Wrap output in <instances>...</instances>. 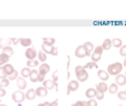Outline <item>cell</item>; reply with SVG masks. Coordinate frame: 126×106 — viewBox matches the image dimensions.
Returning a JSON list of instances; mask_svg holds the SVG:
<instances>
[{
  "label": "cell",
  "mask_w": 126,
  "mask_h": 106,
  "mask_svg": "<svg viewBox=\"0 0 126 106\" xmlns=\"http://www.w3.org/2000/svg\"><path fill=\"white\" fill-rule=\"evenodd\" d=\"M95 97L97 98L98 101H102L103 98H104V93H102V92H100V91H96V95H95Z\"/></svg>",
  "instance_id": "obj_39"
},
{
  "label": "cell",
  "mask_w": 126,
  "mask_h": 106,
  "mask_svg": "<svg viewBox=\"0 0 126 106\" xmlns=\"http://www.w3.org/2000/svg\"><path fill=\"white\" fill-rule=\"evenodd\" d=\"M38 59H39V61L40 62H43V63H46V61H47V54L43 52V51H39L38 52Z\"/></svg>",
  "instance_id": "obj_27"
},
{
  "label": "cell",
  "mask_w": 126,
  "mask_h": 106,
  "mask_svg": "<svg viewBox=\"0 0 126 106\" xmlns=\"http://www.w3.org/2000/svg\"><path fill=\"white\" fill-rule=\"evenodd\" d=\"M20 42V39H11V43L13 44H18Z\"/></svg>",
  "instance_id": "obj_47"
},
{
  "label": "cell",
  "mask_w": 126,
  "mask_h": 106,
  "mask_svg": "<svg viewBox=\"0 0 126 106\" xmlns=\"http://www.w3.org/2000/svg\"><path fill=\"white\" fill-rule=\"evenodd\" d=\"M8 77V75H7L6 71L3 70V66H0V78H7Z\"/></svg>",
  "instance_id": "obj_35"
},
{
  "label": "cell",
  "mask_w": 126,
  "mask_h": 106,
  "mask_svg": "<svg viewBox=\"0 0 126 106\" xmlns=\"http://www.w3.org/2000/svg\"><path fill=\"white\" fill-rule=\"evenodd\" d=\"M75 74H76V77H78L79 82H85L89 78L87 71L83 66H81V65H78L75 67Z\"/></svg>",
  "instance_id": "obj_2"
},
{
  "label": "cell",
  "mask_w": 126,
  "mask_h": 106,
  "mask_svg": "<svg viewBox=\"0 0 126 106\" xmlns=\"http://www.w3.org/2000/svg\"><path fill=\"white\" fill-rule=\"evenodd\" d=\"M109 92L111 94H116L118 93V85L116 84V83H113V84H111L109 86Z\"/></svg>",
  "instance_id": "obj_23"
},
{
  "label": "cell",
  "mask_w": 126,
  "mask_h": 106,
  "mask_svg": "<svg viewBox=\"0 0 126 106\" xmlns=\"http://www.w3.org/2000/svg\"><path fill=\"white\" fill-rule=\"evenodd\" d=\"M116 84L118 85V86H123V85L126 84V76L125 75H122V74H120V75L116 76Z\"/></svg>",
  "instance_id": "obj_15"
},
{
  "label": "cell",
  "mask_w": 126,
  "mask_h": 106,
  "mask_svg": "<svg viewBox=\"0 0 126 106\" xmlns=\"http://www.w3.org/2000/svg\"><path fill=\"white\" fill-rule=\"evenodd\" d=\"M49 104H50L49 102H46V103H41V104H39L38 106H49Z\"/></svg>",
  "instance_id": "obj_48"
},
{
  "label": "cell",
  "mask_w": 126,
  "mask_h": 106,
  "mask_svg": "<svg viewBox=\"0 0 126 106\" xmlns=\"http://www.w3.org/2000/svg\"><path fill=\"white\" fill-rule=\"evenodd\" d=\"M39 65V62L37 60H31L27 62V67H35Z\"/></svg>",
  "instance_id": "obj_30"
},
{
  "label": "cell",
  "mask_w": 126,
  "mask_h": 106,
  "mask_svg": "<svg viewBox=\"0 0 126 106\" xmlns=\"http://www.w3.org/2000/svg\"><path fill=\"white\" fill-rule=\"evenodd\" d=\"M71 106H76V105H75V104H73V105H71Z\"/></svg>",
  "instance_id": "obj_51"
},
{
  "label": "cell",
  "mask_w": 126,
  "mask_h": 106,
  "mask_svg": "<svg viewBox=\"0 0 126 106\" xmlns=\"http://www.w3.org/2000/svg\"><path fill=\"white\" fill-rule=\"evenodd\" d=\"M43 87H46L47 90H53L55 87V90H58V83H54L52 80H44Z\"/></svg>",
  "instance_id": "obj_8"
},
{
  "label": "cell",
  "mask_w": 126,
  "mask_h": 106,
  "mask_svg": "<svg viewBox=\"0 0 126 106\" xmlns=\"http://www.w3.org/2000/svg\"><path fill=\"white\" fill-rule=\"evenodd\" d=\"M125 76H126V71H125Z\"/></svg>",
  "instance_id": "obj_53"
},
{
  "label": "cell",
  "mask_w": 126,
  "mask_h": 106,
  "mask_svg": "<svg viewBox=\"0 0 126 106\" xmlns=\"http://www.w3.org/2000/svg\"><path fill=\"white\" fill-rule=\"evenodd\" d=\"M38 81L39 82H44V75H41V74H39V76H38Z\"/></svg>",
  "instance_id": "obj_44"
},
{
  "label": "cell",
  "mask_w": 126,
  "mask_h": 106,
  "mask_svg": "<svg viewBox=\"0 0 126 106\" xmlns=\"http://www.w3.org/2000/svg\"><path fill=\"white\" fill-rule=\"evenodd\" d=\"M24 98H26V94H24L22 91H16V92H13L12 100L15 101L16 103H19V104H21V103L24 101Z\"/></svg>",
  "instance_id": "obj_3"
},
{
  "label": "cell",
  "mask_w": 126,
  "mask_h": 106,
  "mask_svg": "<svg viewBox=\"0 0 126 106\" xmlns=\"http://www.w3.org/2000/svg\"><path fill=\"white\" fill-rule=\"evenodd\" d=\"M76 106H86V102H83V101H78L75 103Z\"/></svg>",
  "instance_id": "obj_41"
},
{
  "label": "cell",
  "mask_w": 126,
  "mask_h": 106,
  "mask_svg": "<svg viewBox=\"0 0 126 106\" xmlns=\"http://www.w3.org/2000/svg\"><path fill=\"white\" fill-rule=\"evenodd\" d=\"M7 62H9V56L6 54L1 53L0 54V66H3L7 64Z\"/></svg>",
  "instance_id": "obj_21"
},
{
  "label": "cell",
  "mask_w": 126,
  "mask_h": 106,
  "mask_svg": "<svg viewBox=\"0 0 126 106\" xmlns=\"http://www.w3.org/2000/svg\"><path fill=\"white\" fill-rule=\"evenodd\" d=\"M107 90H109V86H107V84L105 82H101V83H98V84H96V91L105 93Z\"/></svg>",
  "instance_id": "obj_14"
},
{
  "label": "cell",
  "mask_w": 126,
  "mask_h": 106,
  "mask_svg": "<svg viewBox=\"0 0 126 106\" xmlns=\"http://www.w3.org/2000/svg\"><path fill=\"white\" fill-rule=\"evenodd\" d=\"M120 54L126 58V45H122V48H120Z\"/></svg>",
  "instance_id": "obj_40"
},
{
  "label": "cell",
  "mask_w": 126,
  "mask_h": 106,
  "mask_svg": "<svg viewBox=\"0 0 126 106\" xmlns=\"http://www.w3.org/2000/svg\"><path fill=\"white\" fill-rule=\"evenodd\" d=\"M49 106H58V100H54L53 102H50Z\"/></svg>",
  "instance_id": "obj_46"
},
{
  "label": "cell",
  "mask_w": 126,
  "mask_h": 106,
  "mask_svg": "<svg viewBox=\"0 0 126 106\" xmlns=\"http://www.w3.org/2000/svg\"><path fill=\"white\" fill-rule=\"evenodd\" d=\"M118 106H124V105H118Z\"/></svg>",
  "instance_id": "obj_52"
},
{
  "label": "cell",
  "mask_w": 126,
  "mask_h": 106,
  "mask_svg": "<svg viewBox=\"0 0 126 106\" xmlns=\"http://www.w3.org/2000/svg\"><path fill=\"white\" fill-rule=\"evenodd\" d=\"M122 40L120 39V38H115V39L112 40V45L115 46V48H122Z\"/></svg>",
  "instance_id": "obj_24"
},
{
  "label": "cell",
  "mask_w": 126,
  "mask_h": 106,
  "mask_svg": "<svg viewBox=\"0 0 126 106\" xmlns=\"http://www.w3.org/2000/svg\"><path fill=\"white\" fill-rule=\"evenodd\" d=\"M37 50H35L34 48H28L27 49V51H26V53H24V55H26V58L28 59V61H31V60H34L35 58H37Z\"/></svg>",
  "instance_id": "obj_4"
},
{
  "label": "cell",
  "mask_w": 126,
  "mask_h": 106,
  "mask_svg": "<svg viewBox=\"0 0 126 106\" xmlns=\"http://www.w3.org/2000/svg\"><path fill=\"white\" fill-rule=\"evenodd\" d=\"M112 40L111 39H105L104 40V42H103V44H102V48H103V50H106V51H109L110 49L112 48Z\"/></svg>",
  "instance_id": "obj_20"
},
{
  "label": "cell",
  "mask_w": 126,
  "mask_h": 106,
  "mask_svg": "<svg viewBox=\"0 0 126 106\" xmlns=\"http://www.w3.org/2000/svg\"><path fill=\"white\" fill-rule=\"evenodd\" d=\"M123 66H126V58H125V60H124V63H123Z\"/></svg>",
  "instance_id": "obj_49"
},
{
  "label": "cell",
  "mask_w": 126,
  "mask_h": 106,
  "mask_svg": "<svg viewBox=\"0 0 126 106\" xmlns=\"http://www.w3.org/2000/svg\"><path fill=\"white\" fill-rule=\"evenodd\" d=\"M83 67H84L85 70L86 69H97V65H96V63H94V62H89V63H86Z\"/></svg>",
  "instance_id": "obj_32"
},
{
  "label": "cell",
  "mask_w": 126,
  "mask_h": 106,
  "mask_svg": "<svg viewBox=\"0 0 126 106\" xmlns=\"http://www.w3.org/2000/svg\"><path fill=\"white\" fill-rule=\"evenodd\" d=\"M123 71V64L120 62H115V63H112V64L109 65V67H107V73L110 74V75H120L121 72Z\"/></svg>",
  "instance_id": "obj_1"
},
{
  "label": "cell",
  "mask_w": 126,
  "mask_h": 106,
  "mask_svg": "<svg viewBox=\"0 0 126 106\" xmlns=\"http://www.w3.org/2000/svg\"><path fill=\"white\" fill-rule=\"evenodd\" d=\"M78 90H79V81L75 80L70 81L69 84H67V94H70L71 92L78 91Z\"/></svg>",
  "instance_id": "obj_5"
},
{
  "label": "cell",
  "mask_w": 126,
  "mask_h": 106,
  "mask_svg": "<svg viewBox=\"0 0 126 106\" xmlns=\"http://www.w3.org/2000/svg\"><path fill=\"white\" fill-rule=\"evenodd\" d=\"M43 43L47 44V45L53 46V44L55 43V40L53 38H43Z\"/></svg>",
  "instance_id": "obj_28"
},
{
  "label": "cell",
  "mask_w": 126,
  "mask_h": 106,
  "mask_svg": "<svg viewBox=\"0 0 126 106\" xmlns=\"http://www.w3.org/2000/svg\"><path fill=\"white\" fill-rule=\"evenodd\" d=\"M86 106H97V102H96V100H89L86 102Z\"/></svg>",
  "instance_id": "obj_38"
},
{
  "label": "cell",
  "mask_w": 126,
  "mask_h": 106,
  "mask_svg": "<svg viewBox=\"0 0 126 106\" xmlns=\"http://www.w3.org/2000/svg\"><path fill=\"white\" fill-rule=\"evenodd\" d=\"M75 56L79 59H83L86 56V51H85L83 45H79L78 48L75 49Z\"/></svg>",
  "instance_id": "obj_6"
},
{
  "label": "cell",
  "mask_w": 126,
  "mask_h": 106,
  "mask_svg": "<svg viewBox=\"0 0 126 106\" xmlns=\"http://www.w3.org/2000/svg\"><path fill=\"white\" fill-rule=\"evenodd\" d=\"M20 44L22 46H26V48H31V44H32V41L29 38H21L20 39Z\"/></svg>",
  "instance_id": "obj_16"
},
{
  "label": "cell",
  "mask_w": 126,
  "mask_h": 106,
  "mask_svg": "<svg viewBox=\"0 0 126 106\" xmlns=\"http://www.w3.org/2000/svg\"><path fill=\"white\" fill-rule=\"evenodd\" d=\"M4 95H6V90L0 87V97H3Z\"/></svg>",
  "instance_id": "obj_43"
},
{
  "label": "cell",
  "mask_w": 126,
  "mask_h": 106,
  "mask_svg": "<svg viewBox=\"0 0 126 106\" xmlns=\"http://www.w3.org/2000/svg\"><path fill=\"white\" fill-rule=\"evenodd\" d=\"M97 76H98L100 80H102V82H105V81L109 80L110 74L107 73L106 71H104V70H98L97 71Z\"/></svg>",
  "instance_id": "obj_9"
},
{
  "label": "cell",
  "mask_w": 126,
  "mask_h": 106,
  "mask_svg": "<svg viewBox=\"0 0 126 106\" xmlns=\"http://www.w3.org/2000/svg\"><path fill=\"white\" fill-rule=\"evenodd\" d=\"M2 53L6 54V55H8L9 58H10V56L13 54V49L10 48V45H8V46H6V48L2 49Z\"/></svg>",
  "instance_id": "obj_26"
},
{
  "label": "cell",
  "mask_w": 126,
  "mask_h": 106,
  "mask_svg": "<svg viewBox=\"0 0 126 106\" xmlns=\"http://www.w3.org/2000/svg\"><path fill=\"white\" fill-rule=\"evenodd\" d=\"M0 104H1V103H0Z\"/></svg>",
  "instance_id": "obj_54"
},
{
  "label": "cell",
  "mask_w": 126,
  "mask_h": 106,
  "mask_svg": "<svg viewBox=\"0 0 126 106\" xmlns=\"http://www.w3.org/2000/svg\"><path fill=\"white\" fill-rule=\"evenodd\" d=\"M117 97L122 101H126V91H121L117 93Z\"/></svg>",
  "instance_id": "obj_33"
},
{
  "label": "cell",
  "mask_w": 126,
  "mask_h": 106,
  "mask_svg": "<svg viewBox=\"0 0 126 106\" xmlns=\"http://www.w3.org/2000/svg\"><path fill=\"white\" fill-rule=\"evenodd\" d=\"M3 70L6 71V73H7V75H8V76L10 75V74H12L13 72L16 71L15 67H13L11 64H9V63H7L6 65H3Z\"/></svg>",
  "instance_id": "obj_19"
},
{
  "label": "cell",
  "mask_w": 126,
  "mask_h": 106,
  "mask_svg": "<svg viewBox=\"0 0 126 106\" xmlns=\"http://www.w3.org/2000/svg\"><path fill=\"white\" fill-rule=\"evenodd\" d=\"M38 76H39V72H38L37 70H32L30 76H29V78L31 80L32 83H35V82H38Z\"/></svg>",
  "instance_id": "obj_18"
},
{
  "label": "cell",
  "mask_w": 126,
  "mask_h": 106,
  "mask_svg": "<svg viewBox=\"0 0 126 106\" xmlns=\"http://www.w3.org/2000/svg\"><path fill=\"white\" fill-rule=\"evenodd\" d=\"M16 81H17V86L20 89V91H21V90H24L27 87V82L23 77H18Z\"/></svg>",
  "instance_id": "obj_13"
},
{
  "label": "cell",
  "mask_w": 126,
  "mask_h": 106,
  "mask_svg": "<svg viewBox=\"0 0 126 106\" xmlns=\"http://www.w3.org/2000/svg\"><path fill=\"white\" fill-rule=\"evenodd\" d=\"M103 48H102V45H98V46H96V48H94V53H96V54H100V55H102V53H103Z\"/></svg>",
  "instance_id": "obj_37"
},
{
  "label": "cell",
  "mask_w": 126,
  "mask_h": 106,
  "mask_svg": "<svg viewBox=\"0 0 126 106\" xmlns=\"http://www.w3.org/2000/svg\"><path fill=\"white\" fill-rule=\"evenodd\" d=\"M101 58H102V55H100V54H96V53H92V54H91L92 62H94V63L98 62V61L101 60Z\"/></svg>",
  "instance_id": "obj_31"
},
{
  "label": "cell",
  "mask_w": 126,
  "mask_h": 106,
  "mask_svg": "<svg viewBox=\"0 0 126 106\" xmlns=\"http://www.w3.org/2000/svg\"><path fill=\"white\" fill-rule=\"evenodd\" d=\"M95 95H96V90L95 89H87L86 90V92H85V96L86 97H89L90 100H92L93 97H95Z\"/></svg>",
  "instance_id": "obj_17"
},
{
  "label": "cell",
  "mask_w": 126,
  "mask_h": 106,
  "mask_svg": "<svg viewBox=\"0 0 126 106\" xmlns=\"http://www.w3.org/2000/svg\"><path fill=\"white\" fill-rule=\"evenodd\" d=\"M83 46H84L85 51H86V56H90L91 53L94 51V45L92 42H85V43L83 44Z\"/></svg>",
  "instance_id": "obj_10"
},
{
  "label": "cell",
  "mask_w": 126,
  "mask_h": 106,
  "mask_svg": "<svg viewBox=\"0 0 126 106\" xmlns=\"http://www.w3.org/2000/svg\"><path fill=\"white\" fill-rule=\"evenodd\" d=\"M0 106H8V105H6V104H0Z\"/></svg>",
  "instance_id": "obj_50"
},
{
  "label": "cell",
  "mask_w": 126,
  "mask_h": 106,
  "mask_svg": "<svg viewBox=\"0 0 126 106\" xmlns=\"http://www.w3.org/2000/svg\"><path fill=\"white\" fill-rule=\"evenodd\" d=\"M51 54H52V55H54V56H58V54H59V53H58V48H53L52 53H51Z\"/></svg>",
  "instance_id": "obj_45"
},
{
  "label": "cell",
  "mask_w": 126,
  "mask_h": 106,
  "mask_svg": "<svg viewBox=\"0 0 126 106\" xmlns=\"http://www.w3.org/2000/svg\"><path fill=\"white\" fill-rule=\"evenodd\" d=\"M31 71L32 70H30V67H23V69L21 70V75H22V77H29L30 76V74H31Z\"/></svg>",
  "instance_id": "obj_25"
},
{
  "label": "cell",
  "mask_w": 126,
  "mask_h": 106,
  "mask_svg": "<svg viewBox=\"0 0 126 106\" xmlns=\"http://www.w3.org/2000/svg\"><path fill=\"white\" fill-rule=\"evenodd\" d=\"M35 94H37L38 96H40V97H46V96L48 95V90L43 86H40L35 90Z\"/></svg>",
  "instance_id": "obj_11"
},
{
  "label": "cell",
  "mask_w": 126,
  "mask_h": 106,
  "mask_svg": "<svg viewBox=\"0 0 126 106\" xmlns=\"http://www.w3.org/2000/svg\"><path fill=\"white\" fill-rule=\"evenodd\" d=\"M7 78H8L9 81L17 80V78H18V72H17V71H15V72H13L12 74H10V75H9V76H8V77H7Z\"/></svg>",
  "instance_id": "obj_36"
},
{
  "label": "cell",
  "mask_w": 126,
  "mask_h": 106,
  "mask_svg": "<svg viewBox=\"0 0 126 106\" xmlns=\"http://www.w3.org/2000/svg\"><path fill=\"white\" fill-rule=\"evenodd\" d=\"M41 48H42V51H43L46 54H51L52 53V50H53V48L54 46H51V45H47V44H42L41 45Z\"/></svg>",
  "instance_id": "obj_22"
},
{
  "label": "cell",
  "mask_w": 126,
  "mask_h": 106,
  "mask_svg": "<svg viewBox=\"0 0 126 106\" xmlns=\"http://www.w3.org/2000/svg\"><path fill=\"white\" fill-rule=\"evenodd\" d=\"M52 77H53V82L54 83H57L58 82V71H54V73H53V75H52Z\"/></svg>",
  "instance_id": "obj_42"
},
{
  "label": "cell",
  "mask_w": 126,
  "mask_h": 106,
  "mask_svg": "<svg viewBox=\"0 0 126 106\" xmlns=\"http://www.w3.org/2000/svg\"><path fill=\"white\" fill-rule=\"evenodd\" d=\"M8 85H9V80L8 78H2L1 82H0V87L4 89V87H7Z\"/></svg>",
  "instance_id": "obj_34"
},
{
  "label": "cell",
  "mask_w": 126,
  "mask_h": 106,
  "mask_svg": "<svg viewBox=\"0 0 126 106\" xmlns=\"http://www.w3.org/2000/svg\"><path fill=\"white\" fill-rule=\"evenodd\" d=\"M49 71H50V65L47 64V63H42V64L39 66V70H38L39 74L44 75V76H46V74L49 73Z\"/></svg>",
  "instance_id": "obj_7"
},
{
  "label": "cell",
  "mask_w": 126,
  "mask_h": 106,
  "mask_svg": "<svg viewBox=\"0 0 126 106\" xmlns=\"http://www.w3.org/2000/svg\"><path fill=\"white\" fill-rule=\"evenodd\" d=\"M11 43V39H0V48L3 49L6 46H8L7 44Z\"/></svg>",
  "instance_id": "obj_29"
},
{
  "label": "cell",
  "mask_w": 126,
  "mask_h": 106,
  "mask_svg": "<svg viewBox=\"0 0 126 106\" xmlns=\"http://www.w3.org/2000/svg\"><path fill=\"white\" fill-rule=\"evenodd\" d=\"M35 96H37V94H35L34 89H29L28 92L26 93V98L29 101H33L35 98Z\"/></svg>",
  "instance_id": "obj_12"
}]
</instances>
